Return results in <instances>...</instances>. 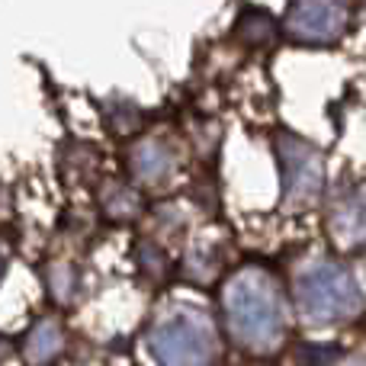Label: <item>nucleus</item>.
<instances>
[{
	"label": "nucleus",
	"mask_w": 366,
	"mask_h": 366,
	"mask_svg": "<svg viewBox=\"0 0 366 366\" xmlns=\"http://www.w3.org/2000/svg\"><path fill=\"white\" fill-rule=\"evenodd\" d=\"M225 328L238 347L270 350L286 335V309L280 286L260 267H244L225 283L222 292Z\"/></svg>",
	"instance_id": "1"
},
{
	"label": "nucleus",
	"mask_w": 366,
	"mask_h": 366,
	"mask_svg": "<svg viewBox=\"0 0 366 366\" xmlns=\"http://www.w3.org/2000/svg\"><path fill=\"white\" fill-rule=\"evenodd\" d=\"M296 302L309 325H335L344 318L360 315L363 292L350 270L331 260L305 267L296 280Z\"/></svg>",
	"instance_id": "2"
},
{
	"label": "nucleus",
	"mask_w": 366,
	"mask_h": 366,
	"mask_svg": "<svg viewBox=\"0 0 366 366\" xmlns=\"http://www.w3.org/2000/svg\"><path fill=\"white\" fill-rule=\"evenodd\" d=\"M152 350L161 363H209L215 357L212 325L189 309H174L152 328Z\"/></svg>",
	"instance_id": "3"
},
{
	"label": "nucleus",
	"mask_w": 366,
	"mask_h": 366,
	"mask_svg": "<svg viewBox=\"0 0 366 366\" xmlns=\"http://www.w3.org/2000/svg\"><path fill=\"white\" fill-rule=\"evenodd\" d=\"M280 154V171H283V189L290 202H315L325 187V158L315 145L296 139V135H283L277 142Z\"/></svg>",
	"instance_id": "4"
},
{
	"label": "nucleus",
	"mask_w": 366,
	"mask_h": 366,
	"mask_svg": "<svg viewBox=\"0 0 366 366\" xmlns=\"http://www.w3.org/2000/svg\"><path fill=\"white\" fill-rule=\"evenodd\" d=\"M347 26L344 0H292L286 13V29L299 42H337Z\"/></svg>",
	"instance_id": "5"
},
{
	"label": "nucleus",
	"mask_w": 366,
	"mask_h": 366,
	"mask_svg": "<svg viewBox=\"0 0 366 366\" xmlns=\"http://www.w3.org/2000/svg\"><path fill=\"white\" fill-rule=\"evenodd\" d=\"M331 234L341 247L366 251V187L350 193L331 215Z\"/></svg>",
	"instance_id": "6"
},
{
	"label": "nucleus",
	"mask_w": 366,
	"mask_h": 366,
	"mask_svg": "<svg viewBox=\"0 0 366 366\" xmlns=\"http://www.w3.org/2000/svg\"><path fill=\"white\" fill-rule=\"evenodd\" d=\"M171 171H174L171 148L161 145V142H145V145H139V152H135V174H139L142 180L158 183V180H164Z\"/></svg>",
	"instance_id": "7"
}]
</instances>
